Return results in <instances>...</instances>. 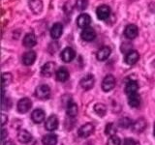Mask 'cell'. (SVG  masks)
<instances>
[{
    "label": "cell",
    "mask_w": 155,
    "mask_h": 145,
    "mask_svg": "<svg viewBox=\"0 0 155 145\" xmlns=\"http://www.w3.org/2000/svg\"><path fill=\"white\" fill-rule=\"evenodd\" d=\"M35 96L40 100H47L51 96V88L47 84L39 85L35 90Z\"/></svg>",
    "instance_id": "6da1fadb"
},
{
    "label": "cell",
    "mask_w": 155,
    "mask_h": 145,
    "mask_svg": "<svg viewBox=\"0 0 155 145\" xmlns=\"http://www.w3.org/2000/svg\"><path fill=\"white\" fill-rule=\"evenodd\" d=\"M94 129H95V127L93 124L86 123L84 125H82L79 129V130H78V134L82 138H86V137H88L90 134H93Z\"/></svg>",
    "instance_id": "7a4b0ae2"
},
{
    "label": "cell",
    "mask_w": 155,
    "mask_h": 145,
    "mask_svg": "<svg viewBox=\"0 0 155 145\" xmlns=\"http://www.w3.org/2000/svg\"><path fill=\"white\" fill-rule=\"evenodd\" d=\"M115 86V79L113 75H108L104 77L103 82H102V89L105 92H109L114 89Z\"/></svg>",
    "instance_id": "3957f363"
},
{
    "label": "cell",
    "mask_w": 155,
    "mask_h": 145,
    "mask_svg": "<svg viewBox=\"0 0 155 145\" xmlns=\"http://www.w3.org/2000/svg\"><path fill=\"white\" fill-rule=\"evenodd\" d=\"M18 110L21 113H26L32 106V102L28 98H22L18 102Z\"/></svg>",
    "instance_id": "277c9868"
},
{
    "label": "cell",
    "mask_w": 155,
    "mask_h": 145,
    "mask_svg": "<svg viewBox=\"0 0 155 145\" xmlns=\"http://www.w3.org/2000/svg\"><path fill=\"white\" fill-rule=\"evenodd\" d=\"M96 14L100 21H106L110 16V8L107 5H101L96 10Z\"/></svg>",
    "instance_id": "5b68a950"
},
{
    "label": "cell",
    "mask_w": 155,
    "mask_h": 145,
    "mask_svg": "<svg viewBox=\"0 0 155 145\" xmlns=\"http://www.w3.org/2000/svg\"><path fill=\"white\" fill-rule=\"evenodd\" d=\"M124 35L129 40H134L139 35V28L135 24H128L124 30Z\"/></svg>",
    "instance_id": "8992f818"
},
{
    "label": "cell",
    "mask_w": 155,
    "mask_h": 145,
    "mask_svg": "<svg viewBox=\"0 0 155 145\" xmlns=\"http://www.w3.org/2000/svg\"><path fill=\"white\" fill-rule=\"evenodd\" d=\"M60 57L62 61H64L65 63H69L74 60V58L76 57V52L72 47H65L62 50Z\"/></svg>",
    "instance_id": "52a82bcc"
},
{
    "label": "cell",
    "mask_w": 155,
    "mask_h": 145,
    "mask_svg": "<svg viewBox=\"0 0 155 145\" xmlns=\"http://www.w3.org/2000/svg\"><path fill=\"white\" fill-rule=\"evenodd\" d=\"M58 125H59L58 118L55 115H51L46 121L45 128L47 130H48V132H53V130L58 128Z\"/></svg>",
    "instance_id": "ba28073f"
},
{
    "label": "cell",
    "mask_w": 155,
    "mask_h": 145,
    "mask_svg": "<svg viewBox=\"0 0 155 145\" xmlns=\"http://www.w3.org/2000/svg\"><path fill=\"white\" fill-rule=\"evenodd\" d=\"M91 23V18L88 14H81L79 16V18H77V24L78 26L84 29L87 28Z\"/></svg>",
    "instance_id": "9c48e42d"
},
{
    "label": "cell",
    "mask_w": 155,
    "mask_h": 145,
    "mask_svg": "<svg viewBox=\"0 0 155 145\" xmlns=\"http://www.w3.org/2000/svg\"><path fill=\"white\" fill-rule=\"evenodd\" d=\"M94 83H95V79L92 75H87L84 79H81L80 82L82 89H84V90H90L92 87L94 86Z\"/></svg>",
    "instance_id": "30bf717a"
},
{
    "label": "cell",
    "mask_w": 155,
    "mask_h": 145,
    "mask_svg": "<svg viewBox=\"0 0 155 145\" xmlns=\"http://www.w3.org/2000/svg\"><path fill=\"white\" fill-rule=\"evenodd\" d=\"M46 118V113L45 111L41 108H37V109H34L31 113V119L34 123L36 124H40L42 123L44 120Z\"/></svg>",
    "instance_id": "8fae6325"
},
{
    "label": "cell",
    "mask_w": 155,
    "mask_h": 145,
    "mask_svg": "<svg viewBox=\"0 0 155 145\" xmlns=\"http://www.w3.org/2000/svg\"><path fill=\"white\" fill-rule=\"evenodd\" d=\"M140 59V54L137 50H129L127 53H126L125 56V63L128 65H134L138 62V60Z\"/></svg>",
    "instance_id": "7c38bea8"
},
{
    "label": "cell",
    "mask_w": 155,
    "mask_h": 145,
    "mask_svg": "<svg viewBox=\"0 0 155 145\" xmlns=\"http://www.w3.org/2000/svg\"><path fill=\"white\" fill-rule=\"evenodd\" d=\"M81 37L82 38V40H84L86 42H91L96 38V32L93 28L87 27V28H84V30L81 31Z\"/></svg>",
    "instance_id": "4fadbf2b"
},
{
    "label": "cell",
    "mask_w": 155,
    "mask_h": 145,
    "mask_svg": "<svg viewBox=\"0 0 155 145\" xmlns=\"http://www.w3.org/2000/svg\"><path fill=\"white\" fill-rule=\"evenodd\" d=\"M54 71H55V63L48 62L42 67V76L46 77H50L54 74Z\"/></svg>",
    "instance_id": "5bb4252c"
},
{
    "label": "cell",
    "mask_w": 155,
    "mask_h": 145,
    "mask_svg": "<svg viewBox=\"0 0 155 145\" xmlns=\"http://www.w3.org/2000/svg\"><path fill=\"white\" fill-rule=\"evenodd\" d=\"M147 121H145L143 118H140L138 119L137 121H135L132 125V130L134 133H142L143 130L147 129Z\"/></svg>",
    "instance_id": "9a60e30c"
},
{
    "label": "cell",
    "mask_w": 155,
    "mask_h": 145,
    "mask_svg": "<svg viewBox=\"0 0 155 145\" xmlns=\"http://www.w3.org/2000/svg\"><path fill=\"white\" fill-rule=\"evenodd\" d=\"M36 44H37V38L33 33H28L24 36L23 41H22V45L25 47L31 48L33 47H35Z\"/></svg>",
    "instance_id": "2e32d148"
},
{
    "label": "cell",
    "mask_w": 155,
    "mask_h": 145,
    "mask_svg": "<svg viewBox=\"0 0 155 145\" xmlns=\"http://www.w3.org/2000/svg\"><path fill=\"white\" fill-rule=\"evenodd\" d=\"M36 60V52L30 50L24 53V55L22 56V63L25 66H31L34 64V62Z\"/></svg>",
    "instance_id": "e0dca14e"
},
{
    "label": "cell",
    "mask_w": 155,
    "mask_h": 145,
    "mask_svg": "<svg viewBox=\"0 0 155 145\" xmlns=\"http://www.w3.org/2000/svg\"><path fill=\"white\" fill-rule=\"evenodd\" d=\"M63 33V26L62 24L57 22V23H54L53 25L51 26V36L52 39H54V40H57V39H59L62 35Z\"/></svg>",
    "instance_id": "ac0fdd59"
},
{
    "label": "cell",
    "mask_w": 155,
    "mask_h": 145,
    "mask_svg": "<svg viewBox=\"0 0 155 145\" xmlns=\"http://www.w3.org/2000/svg\"><path fill=\"white\" fill-rule=\"evenodd\" d=\"M110 52H111L110 47H103L102 48H100L98 51H97L96 57H97V59H98L99 61H105V60H107L110 57Z\"/></svg>",
    "instance_id": "d6986e66"
},
{
    "label": "cell",
    "mask_w": 155,
    "mask_h": 145,
    "mask_svg": "<svg viewBox=\"0 0 155 145\" xmlns=\"http://www.w3.org/2000/svg\"><path fill=\"white\" fill-rule=\"evenodd\" d=\"M138 89H139V85H138V82L136 80H130L126 83L125 92L128 96L135 94V93H138Z\"/></svg>",
    "instance_id": "ffe728a7"
},
{
    "label": "cell",
    "mask_w": 155,
    "mask_h": 145,
    "mask_svg": "<svg viewBox=\"0 0 155 145\" xmlns=\"http://www.w3.org/2000/svg\"><path fill=\"white\" fill-rule=\"evenodd\" d=\"M30 10L34 14H39L43 10V2L42 0H29L28 1Z\"/></svg>",
    "instance_id": "44dd1931"
},
{
    "label": "cell",
    "mask_w": 155,
    "mask_h": 145,
    "mask_svg": "<svg viewBox=\"0 0 155 145\" xmlns=\"http://www.w3.org/2000/svg\"><path fill=\"white\" fill-rule=\"evenodd\" d=\"M18 139L19 142L21 143H28L31 141L32 135L31 134L26 130H21L18 134Z\"/></svg>",
    "instance_id": "7402d4cb"
},
{
    "label": "cell",
    "mask_w": 155,
    "mask_h": 145,
    "mask_svg": "<svg viewBox=\"0 0 155 145\" xmlns=\"http://www.w3.org/2000/svg\"><path fill=\"white\" fill-rule=\"evenodd\" d=\"M55 76H56V79L58 81L64 82L69 79V72H68V70L65 67H60L59 69L56 71Z\"/></svg>",
    "instance_id": "603a6c76"
},
{
    "label": "cell",
    "mask_w": 155,
    "mask_h": 145,
    "mask_svg": "<svg viewBox=\"0 0 155 145\" xmlns=\"http://www.w3.org/2000/svg\"><path fill=\"white\" fill-rule=\"evenodd\" d=\"M78 111H79L78 105L70 100V102L67 105V115L69 116V117H75L78 114Z\"/></svg>",
    "instance_id": "cb8c5ba5"
},
{
    "label": "cell",
    "mask_w": 155,
    "mask_h": 145,
    "mask_svg": "<svg viewBox=\"0 0 155 145\" xmlns=\"http://www.w3.org/2000/svg\"><path fill=\"white\" fill-rule=\"evenodd\" d=\"M42 142L44 145H56L57 135L54 134H50L44 135V137L42 139Z\"/></svg>",
    "instance_id": "d4e9b609"
},
{
    "label": "cell",
    "mask_w": 155,
    "mask_h": 145,
    "mask_svg": "<svg viewBox=\"0 0 155 145\" xmlns=\"http://www.w3.org/2000/svg\"><path fill=\"white\" fill-rule=\"evenodd\" d=\"M128 104L131 108H138L140 105V97L138 93L128 96Z\"/></svg>",
    "instance_id": "484cf974"
},
{
    "label": "cell",
    "mask_w": 155,
    "mask_h": 145,
    "mask_svg": "<svg viewBox=\"0 0 155 145\" xmlns=\"http://www.w3.org/2000/svg\"><path fill=\"white\" fill-rule=\"evenodd\" d=\"M94 111L97 115L100 116V117H104L107 113V106L104 104L98 103L94 105Z\"/></svg>",
    "instance_id": "4316f807"
},
{
    "label": "cell",
    "mask_w": 155,
    "mask_h": 145,
    "mask_svg": "<svg viewBox=\"0 0 155 145\" xmlns=\"http://www.w3.org/2000/svg\"><path fill=\"white\" fill-rule=\"evenodd\" d=\"M118 125H119V127L126 129V128L132 127L133 122H132V120L129 119L128 117H123V118H120V119H119V121H118Z\"/></svg>",
    "instance_id": "83f0119b"
},
{
    "label": "cell",
    "mask_w": 155,
    "mask_h": 145,
    "mask_svg": "<svg viewBox=\"0 0 155 145\" xmlns=\"http://www.w3.org/2000/svg\"><path fill=\"white\" fill-rule=\"evenodd\" d=\"M13 80V76L10 72H3L2 74V85L3 88L5 86H8L11 84V82Z\"/></svg>",
    "instance_id": "f1b7e54d"
},
{
    "label": "cell",
    "mask_w": 155,
    "mask_h": 145,
    "mask_svg": "<svg viewBox=\"0 0 155 145\" xmlns=\"http://www.w3.org/2000/svg\"><path fill=\"white\" fill-rule=\"evenodd\" d=\"M105 134L107 135H110V137H113V135H115L116 134V128L115 126L113 123H109L107 124L106 129H105Z\"/></svg>",
    "instance_id": "f546056e"
},
{
    "label": "cell",
    "mask_w": 155,
    "mask_h": 145,
    "mask_svg": "<svg viewBox=\"0 0 155 145\" xmlns=\"http://www.w3.org/2000/svg\"><path fill=\"white\" fill-rule=\"evenodd\" d=\"M88 0H77L76 2V8L79 11H84L88 7Z\"/></svg>",
    "instance_id": "4dcf8cb0"
},
{
    "label": "cell",
    "mask_w": 155,
    "mask_h": 145,
    "mask_svg": "<svg viewBox=\"0 0 155 145\" xmlns=\"http://www.w3.org/2000/svg\"><path fill=\"white\" fill-rule=\"evenodd\" d=\"M120 144H121V140L116 135L110 137L108 140V142H107V145H120Z\"/></svg>",
    "instance_id": "1f68e13d"
},
{
    "label": "cell",
    "mask_w": 155,
    "mask_h": 145,
    "mask_svg": "<svg viewBox=\"0 0 155 145\" xmlns=\"http://www.w3.org/2000/svg\"><path fill=\"white\" fill-rule=\"evenodd\" d=\"M123 145H137V142H136L135 140L132 138H126L124 140Z\"/></svg>",
    "instance_id": "d6a6232c"
},
{
    "label": "cell",
    "mask_w": 155,
    "mask_h": 145,
    "mask_svg": "<svg viewBox=\"0 0 155 145\" xmlns=\"http://www.w3.org/2000/svg\"><path fill=\"white\" fill-rule=\"evenodd\" d=\"M7 135H8V133H7V130H5V129H3V130H2V141H3V142H4V140L6 139Z\"/></svg>",
    "instance_id": "836d02e7"
},
{
    "label": "cell",
    "mask_w": 155,
    "mask_h": 145,
    "mask_svg": "<svg viewBox=\"0 0 155 145\" xmlns=\"http://www.w3.org/2000/svg\"><path fill=\"white\" fill-rule=\"evenodd\" d=\"M1 117H2V126H4L5 124L8 122V117L5 114H2Z\"/></svg>",
    "instance_id": "e575fe53"
},
{
    "label": "cell",
    "mask_w": 155,
    "mask_h": 145,
    "mask_svg": "<svg viewBox=\"0 0 155 145\" xmlns=\"http://www.w3.org/2000/svg\"><path fill=\"white\" fill-rule=\"evenodd\" d=\"M3 145H15L12 140H8L6 142H3Z\"/></svg>",
    "instance_id": "d590c367"
},
{
    "label": "cell",
    "mask_w": 155,
    "mask_h": 145,
    "mask_svg": "<svg viewBox=\"0 0 155 145\" xmlns=\"http://www.w3.org/2000/svg\"><path fill=\"white\" fill-rule=\"evenodd\" d=\"M153 133H154V135H155V124H154V132Z\"/></svg>",
    "instance_id": "8d00e7d4"
}]
</instances>
